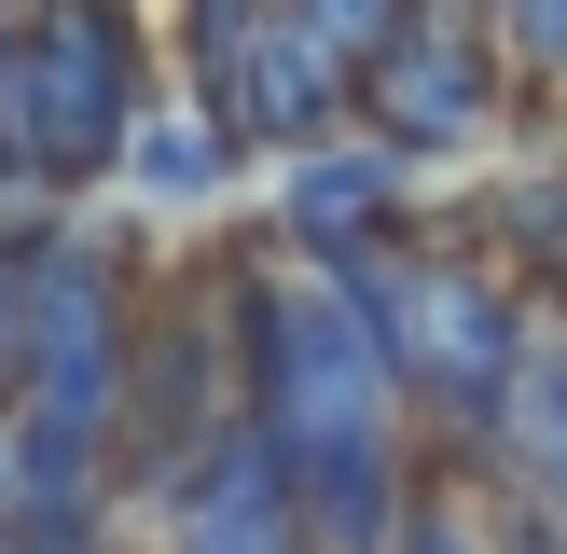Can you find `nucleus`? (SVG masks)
Segmentation results:
<instances>
[{
	"label": "nucleus",
	"mask_w": 567,
	"mask_h": 554,
	"mask_svg": "<svg viewBox=\"0 0 567 554\" xmlns=\"http://www.w3.org/2000/svg\"><path fill=\"white\" fill-rule=\"evenodd\" d=\"M374 194H388L374 166H319V181H305V222H347V208H374Z\"/></svg>",
	"instance_id": "nucleus-7"
},
{
	"label": "nucleus",
	"mask_w": 567,
	"mask_h": 554,
	"mask_svg": "<svg viewBox=\"0 0 567 554\" xmlns=\"http://www.w3.org/2000/svg\"><path fill=\"white\" fill-rule=\"evenodd\" d=\"M374 70V111L402 138H457L485 111V55H471V14H388V42L360 55Z\"/></svg>",
	"instance_id": "nucleus-3"
},
{
	"label": "nucleus",
	"mask_w": 567,
	"mask_h": 554,
	"mask_svg": "<svg viewBox=\"0 0 567 554\" xmlns=\"http://www.w3.org/2000/svg\"><path fill=\"white\" fill-rule=\"evenodd\" d=\"M415 554H471V541H457V526H430V541H415Z\"/></svg>",
	"instance_id": "nucleus-10"
},
{
	"label": "nucleus",
	"mask_w": 567,
	"mask_h": 554,
	"mask_svg": "<svg viewBox=\"0 0 567 554\" xmlns=\"http://www.w3.org/2000/svg\"><path fill=\"white\" fill-rule=\"evenodd\" d=\"M0 111L42 125V138H28L42 166H97V153H111V125H125V42H111L97 0H42V28H28Z\"/></svg>",
	"instance_id": "nucleus-2"
},
{
	"label": "nucleus",
	"mask_w": 567,
	"mask_h": 554,
	"mask_svg": "<svg viewBox=\"0 0 567 554\" xmlns=\"http://www.w3.org/2000/svg\"><path fill=\"white\" fill-rule=\"evenodd\" d=\"M513 14H526V42H540V55H567V0H513Z\"/></svg>",
	"instance_id": "nucleus-8"
},
{
	"label": "nucleus",
	"mask_w": 567,
	"mask_h": 554,
	"mask_svg": "<svg viewBox=\"0 0 567 554\" xmlns=\"http://www.w3.org/2000/svg\"><path fill=\"white\" fill-rule=\"evenodd\" d=\"M277 14H291L305 42L347 70V55H374V42H388V14H402V0H277Z\"/></svg>",
	"instance_id": "nucleus-6"
},
{
	"label": "nucleus",
	"mask_w": 567,
	"mask_h": 554,
	"mask_svg": "<svg viewBox=\"0 0 567 554\" xmlns=\"http://www.w3.org/2000/svg\"><path fill=\"white\" fill-rule=\"evenodd\" d=\"M194 554H291V485H277V443L236 430L221 471L194 485Z\"/></svg>",
	"instance_id": "nucleus-4"
},
{
	"label": "nucleus",
	"mask_w": 567,
	"mask_h": 554,
	"mask_svg": "<svg viewBox=\"0 0 567 554\" xmlns=\"http://www.w3.org/2000/svg\"><path fill=\"white\" fill-rule=\"evenodd\" d=\"M485 416H498V443L526 458V485L567 513V347H526L513 375H498V402H485Z\"/></svg>",
	"instance_id": "nucleus-5"
},
{
	"label": "nucleus",
	"mask_w": 567,
	"mask_h": 554,
	"mask_svg": "<svg viewBox=\"0 0 567 554\" xmlns=\"http://www.w3.org/2000/svg\"><path fill=\"white\" fill-rule=\"evenodd\" d=\"M347 291H360V319H374L388 375H430L457 416H485V402H498V375H513V319H498L485 277L415 264V277H347Z\"/></svg>",
	"instance_id": "nucleus-1"
},
{
	"label": "nucleus",
	"mask_w": 567,
	"mask_h": 554,
	"mask_svg": "<svg viewBox=\"0 0 567 554\" xmlns=\"http://www.w3.org/2000/svg\"><path fill=\"white\" fill-rule=\"evenodd\" d=\"M0 375H14V264H0Z\"/></svg>",
	"instance_id": "nucleus-9"
}]
</instances>
